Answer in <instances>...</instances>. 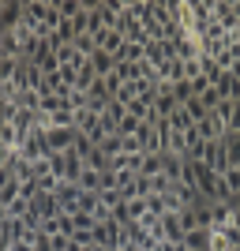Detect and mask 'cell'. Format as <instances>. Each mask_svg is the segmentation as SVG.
Wrapping results in <instances>:
<instances>
[{"label":"cell","mask_w":240,"mask_h":251,"mask_svg":"<svg viewBox=\"0 0 240 251\" xmlns=\"http://www.w3.org/2000/svg\"><path fill=\"white\" fill-rule=\"evenodd\" d=\"M15 157H19V161H30V165H34V161H49V147H45V135H42V131H30V135L19 143Z\"/></svg>","instance_id":"obj_1"},{"label":"cell","mask_w":240,"mask_h":251,"mask_svg":"<svg viewBox=\"0 0 240 251\" xmlns=\"http://www.w3.org/2000/svg\"><path fill=\"white\" fill-rule=\"evenodd\" d=\"M75 139H79L75 127H49L45 131V147H49V154H68L75 147Z\"/></svg>","instance_id":"obj_2"},{"label":"cell","mask_w":240,"mask_h":251,"mask_svg":"<svg viewBox=\"0 0 240 251\" xmlns=\"http://www.w3.org/2000/svg\"><path fill=\"white\" fill-rule=\"evenodd\" d=\"M79 195H83V191H79V184H60L53 199H56L60 214H79Z\"/></svg>","instance_id":"obj_3"},{"label":"cell","mask_w":240,"mask_h":251,"mask_svg":"<svg viewBox=\"0 0 240 251\" xmlns=\"http://www.w3.org/2000/svg\"><path fill=\"white\" fill-rule=\"evenodd\" d=\"M94 45L102 52H109V56L120 60V52H124V34H120V30H102V34H94Z\"/></svg>","instance_id":"obj_4"},{"label":"cell","mask_w":240,"mask_h":251,"mask_svg":"<svg viewBox=\"0 0 240 251\" xmlns=\"http://www.w3.org/2000/svg\"><path fill=\"white\" fill-rule=\"evenodd\" d=\"M210 210V232H225L229 229V221H233V206L229 202H207Z\"/></svg>","instance_id":"obj_5"},{"label":"cell","mask_w":240,"mask_h":251,"mask_svg":"<svg viewBox=\"0 0 240 251\" xmlns=\"http://www.w3.org/2000/svg\"><path fill=\"white\" fill-rule=\"evenodd\" d=\"M195 135L203 139V143H221V139H225V127H221L218 116L210 113L207 120H199V124H195Z\"/></svg>","instance_id":"obj_6"},{"label":"cell","mask_w":240,"mask_h":251,"mask_svg":"<svg viewBox=\"0 0 240 251\" xmlns=\"http://www.w3.org/2000/svg\"><path fill=\"white\" fill-rule=\"evenodd\" d=\"M214 116L221 120L225 131H237V127H240V101H221L218 109H214Z\"/></svg>","instance_id":"obj_7"},{"label":"cell","mask_w":240,"mask_h":251,"mask_svg":"<svg viewBox=\"0 0 240 251\" xmlns=\"http://www.w3.org/2000/svg\"><path fill=\"white\" fill-rule=\"evenodd\" d=\"M158 225H161V236H165L169 244H180V240H184V229H180V218H177V214H161Z\"/></svg>","instance_id":"obj_8"},{"label":"cell","mask_w":240,"mask_h":251,"mask_svg":"<svg viewBox=\"0 0 240 251\" xmlns=\"http://www.w3.org/2000/svg\"><path fill=\"white\" fill-rule=\"evenodd\" d=\"M221 150H225V161H229V169L240 165V131H225V139H221Z\"/></svg>","instance_id":"obj_9"},{"label":"cell","mask_w":240,"mask_h":251,"mask_svg":"<svg viewBox=\"0 0 240 251\" xmlns=\"http://www.w3.org/2000/svg\"><path fill=\"white\" fill-rule=\"evenodd\" d=\"M34 214H38V218L42 221H49V218H56V214H60V206H56V199H53V195H34Z\"/></svg>","instance_id":"obj_10"},{"label":"cell","mask_w":240,"mask_h":251,"mask_svg":"<svg viewBox=\"0 0 240 251\" xmlns=\"http://www.w3.org/2000/svg\"><path fill=\"white\" fill-rule=\"evenodd\" d=\"M165 124H169V127H173V131H177V135H188V131H195V120H191V116H188V113H184V105H180L177 113L169 116Z\"/></svg>","instance_id":"obj_11"},{"label":"cell","mask_w":240,"mask_h":251,"mask_svg":"<svg viewBox=\"0 0 240 251\" xmlns=\"http://www.w3.org/2000/svg\"><path fill=\"white\" fill-rule=\"evenodd\" d=\"M184 248H188V251H207V248H210V229H191V232H184Z\"/></svg>","instance_id":"obj_12"},{"label":"cell","mask_w":240,"mask_h":251,"mask_svg":"<svg viewBox=\"0 0 240 251\" xmlns=\"http://www.w3.org/2000/svg\"><path fill=\"white\" fill-rule=\"evenodd\" d=\"M90 68H94V75H113V68H116V56H109V52L94 49V56H90Z\"/></svg>","instance_id":"obj_13"},{"label":"cell","mask_w":240,"mask_h":251,"mask_svg":"<svg viewBox=\"0 0 240 251\" xmlns=\"http://www.w3.org/2000/svg\"><path fill=\"white\" fill-rule=\"evenodd\" d=\"M83 165H86V169H94V173H113V169H109V154H105V150H98V147L83 157Z\"/></svg>","instance_id":"obj_14"},{"label":"cell","mask_w":240,"mask_h":251,"mask_svg":"<svg viewBox=\"0 0 240 251\" xmlns=\"http://www.w3.org/2000/svg\"><path fill=\"white\" fill-rule=\"evenodd\" d=\"M113 75L120 79V83H135V79H139V64H132V60H116Z\"/></svg>","instance_id":"obj_15"},{"label":"cell","mask_w":240,"mask_h":251,"mask_svg":"<svg viewBox=\"0 0 240 251\" xmlns=\"http://www.w3.org/2000/svg\"><path fill=\"white\" fill-rule=\"evenodd\" d=\"M56 11H60L64 23H72L79 11H83V0H56Z\"/></svg>","instance_id":"obj_16"},{"label":"cell","mask_w":240,"mask_h":251,"mask_svg":"<svg viewBox=\"0 0 240 251\" xmlns=\"http://www.w3.org/2000/svg\"><path fill=\"white\" fill-rule=\"evenodd\" d=\"M150 68H161L165 64V49H161V42H146V56H143Z\"/></svg>","instance_id":"obj_17"},{"label":"cell","mask_w":240,"mask_h":251,"mask_svg":"<svg viewBox=\"0 0 240 251\" xmlns=\"http://www.w3.org/2000/svg\"><path fill=\"white\" fill-rule=\"evenodd\" d=\"M94 79H98V75H94V68H90V60H86L83 68H79V75H75V90H83V94H86Z\"/></svg>","instance_id":"obj_18"},{"label":"cell","mask_w":240,"mask_h":251,"mask_svg":"<svg viewBox=\"0 0 240 251\" xmlns=\"http://www.w3.org/2000/svg\"><path fill=\"white\" fill-rule=\"evenodd\" d=\"M139 176H161V154H146L143 157V169Z\"/></svg>","instance_id":"obj_19"},{"label":"cell","mask_w":240,"mask_h":251,"mask_svg":"<svg viewBox=\"0 0 240 251\" xmlns=\"http://www.w3.org/2000/svg\"><path fill=\"white\" fill-rule=\"evenodd\" d=\"M34 188H38V195H56L60 180L53 176V173H45V176H38V180H34Z\"/></svg>","instance_id":"obj_20"},{"label":"cell","mask_w":240,"mask_h":251,"mask_svg":"<svg viewBox=\"0 0 240 251\" xmlns=\"http://www.w3.org/2000/svg\"><path fill=\"white\" fill-rule=\"evenodd\" d=\"M184 113H188L191 120L199 124V120H207V116H210V109H207L203 101H199V98H191V101H184Z\"/></svg>","instance_id":"obj_21"},{"label":"cell","mask_w":240,"mask_h":251,"mask_svg":"<svg viewBox=\"0 0 240 251\" xmlns=\"http://www.w3.org/2000/svg\"><path fill=\"white\" fill-rule=\"evenodd\" d=\"M120 154H146L139 135H120Z\"/></svg>","instance_id":"obj_22"},{"label":"cell","mask_w":240,"mask_h":251,"mask_svg":"<svg viewBox=\"0 0 240 251\" xmlns=\"http://www.w3.org/2000/svg\"><path fill=\"white\" fill-rule=\"evenodd\" d=\"M72 45H75V49H79V56H83V60H90V56H94V49H98L90 34H79V38H75Z\"/></svg>","instance_id":"obj_23"},{"label":"cell","mask_w":240,"mask_h":251,"mask_svg":"<svg viewBox=\"0 0 240 251\" xmlns=\"http://www.w3.org/2000/svg\"><path fill=\"white\" fill-rule=\"evenodd\" d=\"M72 30H75V38H79V34H90V8H86V4H83V11L72 19Z\"/></svg>","instance_id":"obj_24"},{"label":"cell","mask_w":240,"mask_h":251,"mask_svg":"<svg viewBox=\"0 0 240 251\" xmlns=\"http://www.w3.org/2000/svg\"><path fill=\"white\" fill-rule=\"evenodd\" d=\"M139 180V173H132V169H116V191H124V188H132Z\"/></svg>","instance_id":"obj_25"},{"label":"cell","mask_w":240,"mask_h":251,"mask_svg":"<svg viewBox=\"0 0 240 251\" xmlns=\"http://www.w3.org/2000/svg\"><path fill=\"white\" fill-rule=\"evenodd\" d=\"M177 218H180V229H184V232H191V229H199V218H195V206H191V210H180Z\"/></svg>","instance_id":"obj_26"},{"label":"cell","mask_w":240,"mask_h":251,"mask_svg":"<svg viewBox=\"0 0 240 251\" xmlns=\"http://www.w3.org/2000/svg\"><path fill=\"white\" fill-rule=\"evenodd\" d=\"M199 101H203V105L210 109V113H214V109L221 105V94H218V86H210V90H203V94H199Z\"/></svg>","instance_id":"obj_27"},{"label":"cell","mask_w":240,"mask_h":251,"mask_svg":"<svg viewBox=\"0 0 240 251\" xmlns=\"http://www.w3.org/2000/svg\"><path fill=\"white\" fill-rule=\"evenodd\" d=\"M139 124H143V120H135V116H124V120L116 124V135H135Z\"/></svg>","instance_id":"obj_28"},{"label":"cell","mask_w":240,"mask_h":251,"mask_svg":"<svg viewBox=\"0 0 240 251\" xmlns=\"http://www.w3.org/2000/svg\"><path fill=\"white\" fill-rule=\"evenodd\" d=\"M64 105H68V101H60V98H56V94H45L42 98V113H60V109H64Z\"/></svg>","instance_id":"obj_29"},{"label":"cell","mask_w":240,"mask_h":251,"mask_svg":"<svg viewBox=\"0 0 240 251\" xmlns=\"http://www.w3.org/2000/svg\"><path fill=\"white\" fill-rule=\"evenodd\" d=\"M173 98H177V105H184V101H191V83H173Z\"/></svg>","instance_id":"obj_30"},{"label":"cell","mask_w":240,"mask_h":251,"mask_svg":"<svg viewBox=\"0 0 240 251\" xmlns=\"http://www.w3.org/2000/svg\"><path fill=\"white\" fill-rule=\"evenodd\" d=\"M233 244H229V236L225 232H210V248L207 251H229Z\"/></svg>","instance_id":"obj_31"},{"label":"cell","mask_w":240,"mask_h":251,"mask_svg":"<svg viewBox=\"0 0 240 251\" xmlns=\"http://www.w3.org/2000/svg\"><path fill=\"white\" fill-rule=\"evenodd\" d=\"M98 150H105L109 157H116V154H120V135H109V139H102V147H98Z\"/></svg>","instance_id":"obj_32"},{"label":"cell","mask_w":240,"mask_h":251,"mask_svg":"<svg viewBox=\"0 0 240 251\" xmlns=\"http://www.w3.org/2000/svg\"><path fill=\"white\" fill-rule=\"evenodd\" d=\"M221 180H225V188H229L233 195H240V169H229V173H225Z\"/></svg>","instance_id":"obj_33"},{"label":"cell","mask_w":240,"mask_h":251,"mask_svg":"<svg viewBox=\"0 0 240 251\" xmlns=\"http://www.w3.org/2000/svg\"><path fill=\"white\" fill-rule=\"evenodd\" d=\"M72 221H75V229H94L98 221L90 218V214H83V210H79V214H72Z\"/></svg>","instance_id":"obj_34"},{"label":"cell","mask_w":240,"mask_h":251,"mask_svg":"<svg viewBox=\"0 0 240 251\" xmlns=\"http://www.w3.org/2000/svg\"><path fill=\"white\" fill-rule=\"evenodd\" d=\"M184 79H199V60H184Z\"/></svg>","instance_id":"obj_35"},{"label":"cell","mask_w":240,"mask_h":251,"mask_svg":"<svg viewBox=\"0 0 240 251\" xmlns=\"http://www.w3.org/2000/svg\"><path fill=\"white\" fill-rule=\"evenodd\" d=\"M203 90H210V79H203V75H199V79H191V94H203Z\"/></svg>","instance_id":"obj_36"},{"label":"cell","mask_w":240,"mask_h":251,"mask_svg":"<svg viewBox=\"0 0 240 251\" xmlns=\"http://www.w3.org/2000/svg\"><path fill=\"white\" fill-rule=\"evenodd\" d=\"M11 251H34V244H27V240H15V244H11Z\"/></svg>","instance_id":"obj_37"},{"label":"cell","mask_w":240,"mask_h":251,"mask_svg":"<svg viewBox=\"0 0 240 251\" xmlns=\"http://www.w3.org/2000/svg\"><path fill=\"white\" fill-rule=\"evenodd\" d=\"M229 206H233V202H229ZM229 229H240V210H237V206H233V221H229Z\"/></svg>","instance_id":"obj_38"},{"label":"cell","mask_w":240,"mask_h":251,"mask_svg":"<svg viewBox=\"0 0 240 251\" xmlns=\"http://www.w3.org/2000/svg\"><path fill=\"white\" fill-rule=\"evenodd\" d=\"M229 42H240V23L233 26V34H229Z\"/></svg>","instance_id":"obj_39"},{"label":"cell","mask_w":240,"mask_h":251,"mask_svg":"<svg viewBox=\"0 0 240 251\" xmlns=\"http://www.w3.org/2000/svg\"><path fill=\"white\" fill-rule=\"evenodd\" d=\"M237 131H240V127H237Z\"/></svg>","instance_id":"obj_40"}]
</instances>
